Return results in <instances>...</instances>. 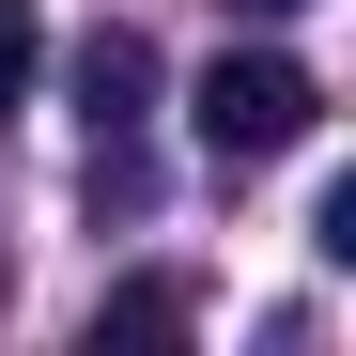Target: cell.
<instances>
[{
  "mask_svg": "<svg viewBox=\"0 0 356 356\" xmlns=\"http://www.w3.org/2000/svg\"><path fill=\"white\" fill-rule=\"evenodd\" d=\"M310 63H279V47H217L202 63V93H186V124H202V155L217 170H264V155H294L310 140Z\"/></svg>",
  "mask_w": 356,
  "mask_h": 356,
  "instance_id": "cell-1",
  "label": "cell"
},
{
  "mask_svg": "<svg viewBox=\"0 0 356 356\" xmlns=\"http://www.w3.org/2000/svg\"><path fill=\"white\" fill-rule=\"evenodd\" d=\"M78 108H93V140H124L140 108H155V47H140V31H93V47H78Z\"/></svg>",
  "mask_w": 356,
  "mask_h": 356,
  "instance_id": "cell-2",
  "label": "cell"
},
{
  "mask_svg": "<svg viewBox=\"0 0 356 356\" xmlns=\"http://www.w3.org/2000/svg\"><path fill=\"white\" fill-rule=\"evenodd\" d=\"M186 310H202L186 279H124V294L93 310V341H186Z\"/></svg>",
  "mask_w": 356,
  "mask_h": 356,
  "instance_id": "cell-3",
  "label": "cell"
},
{
  "mask_svg": "<svg viewBox=\"0 0 356 356\" xmlns=\"http://www.w3.org/2000/svg\"><path fill=\"white\" fill-rule=\"evenodd\" d=\"M31 93V16H0V108Z\"/></svg>",
  "mask_w": 356,
  "mask_h": 356,
  "instance_id": "cell-4",
  "label": "cell"
},
{
  "mask_svg": "<svg viewBox=\"0 0 356 356\" xmlns=\"http://www.w3.org/2000/svg\"><path fill=\"white\" fill-rule=\"evenodd\" d=\"M232 16H310V0H232Z\"/></svg>",
  "mask_w": 356,
  "mask_h": 356,
  "instance_id": "cell-5",
  "label": "cell"
},
{
  "mask_svg": "<svg viewBox=\"0 0 356 356\" xmlns=\"http://www.w3.org/2000/svg\"><path fill=\"white\" fill-rule=\"evenodd\" d=\"M0 16H31V0H0Z\"/></svg>",
  "mask_w": 356,
  "mask_h": 356,
  "instance_id": "cell-6",
  "label": "cell"
}]
</instances>
